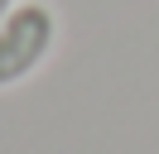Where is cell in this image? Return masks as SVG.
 I'll return each instance as SVG.
<instances>
[{
	"mask_svg": "<svg viewBox=\"0 0 159 154\" xmlns=\"http://www.w3.org/2000/svg\"><path fill=\"white\" fill-rule=\"evenodd\" d=\"M15 5H20V0H0V19L10 15V10H15Z\"/></svg>",
	"mask_w": 159,
	"mask_h": 154,
	"instance_id": "obj_2",
	"label": "cell"
},
{
	"mask_svg": "<svg viewBox=\"0 0 159 154\" xmlns=\"http://www.w3.org/2000/svg\"><path fill=\"white\" fill-rule=\"evenodd\" d=\"M58 43V15L43 0H20L10 15L0 19V92L20 87L48 63Z\"/></svg>",
	"mask_w": 159,
	"mask_h": 154,
	"instance_id": "obj_1",
	"label": "cell"
}]
</instances>
